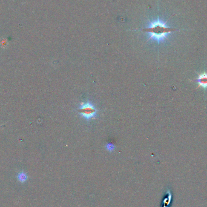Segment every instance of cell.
<instances>
[{
    "label": "cell",
    "instance_id": "obj_4",
    "mask_svg": "<svg viewBox=\"0 0 207 207\" xmlns=\"http://www.w3.org/2000/svg\"><path fill=\"white\" fill-rule=\"evenodd\" d=\"M17 178H18V180L20 182L24 183L27 180V175L24 172L21 171L18 175Z\"/></svg>",
    "mask_w": 207,
    "mask_h": 207
},
{
    "label": "cell",
    "instance_id": "obj_5",
    "mask_svg": "<svg viewBox=\"0 0 207 207\" xmlns=\"http://www.w3.org/2000/svg\"><path fill=\"white\" fill-rule=\"evenodd\" d=\"M107 147L108 150H109V151H111V150H113V148H114L113 145L112 144H109V145H107Z\"/></svg>",
    "mask_w": 207,
    "mask_h": 207
},
{
    "label": "cell",
    "instance_id": "obj_1",
    "mask_svg": "<svg viewBox=\"0 0 207 207\" xmlns=\"http://www.w3.org/2000/svg\"><path fill=\"white\" fill-rule=\"evenodd\" d=\"M176 30L174 28L168 27L162 21L158 20L152 22L147 27L144 28L142 30L148 33L151 39L160 42L165 39L170 33Z\"/></svg>",
    "mask_w": 207,
    "mask_h": 207
},
{
    "label": "cell",
    "instance_id": "obj_2",
    "mask_svg": "<svg viewBox=\"0 0 207 207\" xmlns=\"http://www.w3.org/2000/svg\"><path fill=\"white\" fill-rule=\"evenodd\" d=\"M78 112L82 117L88 121L96 118L97 115L96 107L90 102L81 103L78 109Z\"/></svg>",
    "mask_w": 207,
    "mask_h": 207
},
{
    "label": "cell",
    "instance_id": "obj_3",
    "mask_svg": "<svg viewBox=\"0 0 207 207\" xmlns=\"http://www.w3.org/2000/svg\"><path fill=\"white\" fill-rule=\"evenodd\" d=\"M195 81L198 84L197 87L207 88V73H203L200 74L198 78L195 79Z\"/></svg>",
    "mask_w": 207,
    "mask_h": 207
}]
</instances>
